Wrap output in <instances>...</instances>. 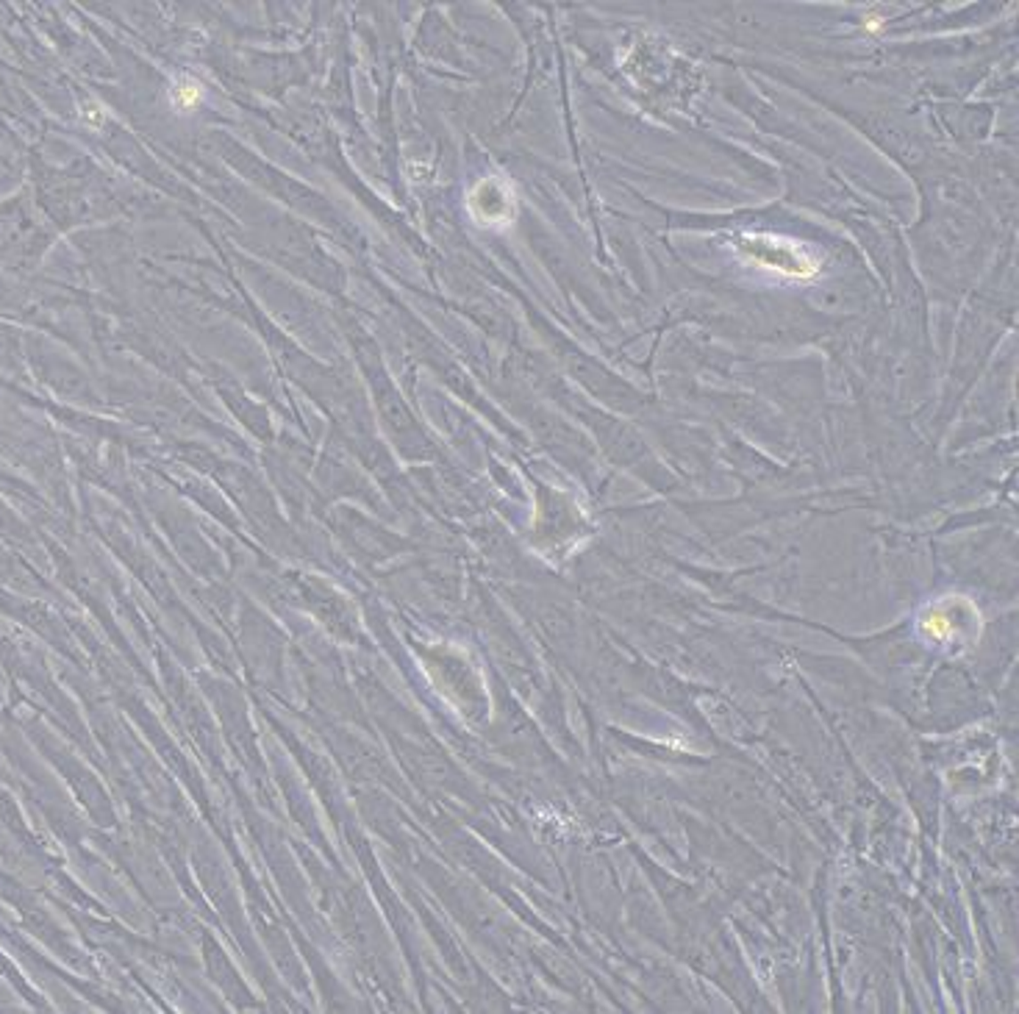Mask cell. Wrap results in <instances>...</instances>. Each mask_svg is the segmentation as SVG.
Listing matches in <instances>:
<instances>
[{
    "mask_svg": "<svg viewBox=\"0 0 1019 1014\" xmlns=\"http://www.w3.org/2000/svg\"><path fill=\"white\" fill-rule=\"evenodd\" d=\"M864 29H867L869 34H878V31L884 29V22H881V17H869V20L864 22Z\"/></svg>",
    "mask_w": 1019,
    "mask_h": 1014,
    "instance_id": "7a4b0ae2",
    "label": "cell"
},
{
    "mask_svg": "<svg viewBox=\"0 0 1019 1014\" xmlns=\"http://www.w3.org/2000/svg\"><path fill=\"white\" fill-rule=\"evenodd\" d=\"M739 250L750 258L753 265L775 270L780 275L792 278H811L819 273V262L797 242L778 240V237H745L739 242Z\"/></svg>",
    "mask_w": 1019,
    "mask_h": 1014,
    "instance_id": "6da1fadb",
    "label": "cell"
}]
</instances>
